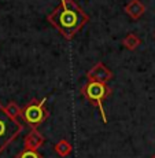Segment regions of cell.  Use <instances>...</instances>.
<instances>
[{"mask_svg":"<svg viewBox=\"0 0 155 158\" xmlns=\"http://www.w3.org/2000/svg\"><path fill=\"white\" fill-rule=\"evenodd\" d=\"M47 19L66 40H71L85 23L89 22V15L85 14L74 0H59V4L48 14Z\"/></svg>","mask_w":155,"mask_h":158,"instance_id":"1","label":"cell"},{"mask_svg":"<svg viewBox=\"0 0 155 158\" xmlns=\"http://www.w3.org/2000/svg\"><path fill=\"white\" fill-rule=\"evenodd\" d=\"M111 88L106 83H99V81H87V83L81 88V94L88 102H91L93 106L99 109L100 117H102L103 123H107V115L104 111V106L103 102L111 95Z\"/></svg>","mask_w":155,"mask_h":158,"instance_id":"2","label":"cell"},{"mask_svg":"<svg viewBox=\"0 0 155 158\" xmlns=\"http://www.w3.org/2000/svg\"><path fill=\"white\" fill-rule=\"evenodd\" d=\"M22 124L10 117L4 106L0 103V154L7 148L11 142L15 140V138L22 132Z\"/></svg>","mask_w":155,"mask_h":158,"instance_id":"3","label":"cell"},{"mask_svg":"<svg viewBox=\"0 0 155 158\" xmlns=\"http://www.w3.org/2000/svg\"><path fill=\"white\" fill-rule=\"evenodd\" d=\"M45 102L47 98L43 99H33L28 105L22 107V113H21V118L26 125H29L32 129H37L48 117V110L45 107Z\"/></svg>","mask_w":155,"mask_h":158,"instance_id":"4","label":"cell"},{"mask_svg":"<svg viewBox=\"0 0 155 158\" xmlns=\"http://www.w3.org/2000/svg\"><path fill=\"white\" fill-rule=\"evenodd\" d=\"M111 78H113V72H111L103 62H98L96 65H93L87 73L88 81H99V83L107 84Z\"/></svg>","mask_w":155,"mask_h":158,"instance_id":"5","label":"cell"},{"mask_svg":"<svg viewBox=\"0 0 155 158\" xmlns=\"http://www.w3.org/2000/svg\"><path fill=\"white\" fill-rule=\"evenodd\" d=\"M44 144V136L37 129H30V132L23 139V148L37 150Z\"/></svg>","mask_w":155,"mask_h":158,"instance_id":"6","label":"cell"},{"mask_svg":"<svg viewBox=\"0 0 155 158\" xmlns=\"http://www.w3.org/2000/svg\"><path fill=\"white\" fill-rule=\"evenodd\" d=\"M125 13L129 15L132 19H139L145 13V6L140 0H130L125 6Z\"/></svg>","mask_w":155,"mask_h":158,"instance_id":"7","label":"cell"},{"mask_svg":"<svg viewBox=\"0 0 155 158\" xmlns=\"http://www.w3.org/2000/svg\"><path fill=\"white\" fill-rule=\"evenodd\" d=\"M54 150H55V153L58 154L59 157H67L71 154L73 151V146L69 143L66 139H60L59 142H56L55 144H54Z\"/></svg>","mask_w":155,"mask_h":158,"instance_id":"8","label":"cell"},{"mask_svg":"<svg viewBox=\"0 0 155 158\" xmlns=\"http://www.w3.org/2000/svg\"><path fill=\"white\" fill-rule=\"evenodd\" d=\"M140 44H141V39L137 35H135V33L126 35L122 40V45L129 51H135Z\"/></svg>","mask_w":155,"mask_h":158,"instance_id":"9","label":"cell"},{"mask_svg":"<svg viewBox=\"0 0 155 158\" xmlns=\"http://www.w3.org/2000/svg\"><path fill=\"white\" fill-rule=\"evenodd\" d=\"M4 109H6V111H7V114L10 115V117L15 118V120H17L18 117H21V113H22V109L15 102H8L7 106H4Z\"/></svg>","mask_w":155,"mask_h":158,"instance_id":"10","label":"cell"},{"mask_svg":"<svg viewBox=\"0 0 155 158\" xmlns=\"http://www.w3.org/2000/svg\"><path fill=\"white\" fill-rule=\"evenodd\" d=\"M14 158H43V156L37 150H29V148H23L22 151L17 154Z\"/></svg>","mask_w":155,"mask_h":158,"instance_id":"11","label":"cell"},{"mask_svg":"<svg viewBox=\"0 0 155 158\" xmlns=\"http://www.w3.org/2000/svg\"><path fill=\"white\" fill-rule=\"evenodd\" d=\"M154 37H155V33H154Z\"/></svg>","mask_w":155,"mask_h":158,"instance_id":"12","label":"cell"},{"mask_svg":"<svg viewBox=\"0 0 155 158\" xmlns=\"http://www.w3.org/2000/svg\"><path fill=\"white\" fill-rule=\"evenodd\" d=\"M153 158H155V156H154V157H153Z\"/></svg>","mask_w":155,"mask_h":158,"instance_id":"13","label":"cell"}]
</instances>
